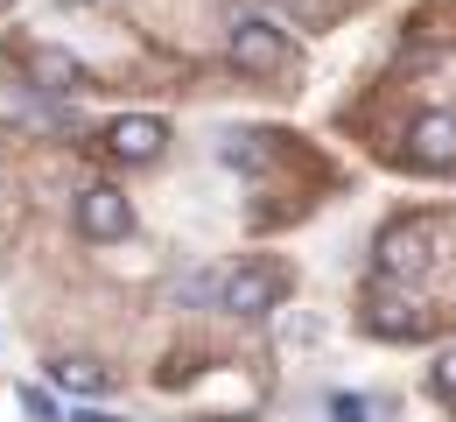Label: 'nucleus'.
I'll return each mask as SVG.
<instances>
[{"mask_svg": "<svg viewBox=\"0 0 456 422\" xmlns=\"http://www.w3.org/2000/svg\"><path fill=\"white\" fill-rule=\"evenodd\" d=\"M330 422H372V401H365V394H338V401H330Z\"/></svg>", "mask_w": 456, "mask_h": 422, "instance_id": "f8f14e48", "label": "nucleus"}, {"mask_svg": "<svg viewBox=\"0 0 456 422\" xmlns=\"http://www.w3.org/2000/svg\"><path fill=\"white\" fill-rule=\"evenodd\" d=\"M436 394H450V401H456V352L436 360Z\"/></svg>", "mask_w": 456, "mask_h": 422, "instance_id": "ddd939ff", "label": "nucleus"}, {"mask_svg": "<svg viewBox=\"0 0 456 422\" xmlns=\"http://www.w3.org/2000/svg\"><path fill=\"white\" fill-rule=\"evenodd\" d=\"M175 302H218V275H190V282H175Z\"/></svg>", "mask_w": 456, "mask_h": 422, "instance_id": "9b49d317", "label": "nucleus"}, {"mask_svg": "<svg viewBox=\"0 0 456 422\" xmlns=\"http://www.w3.org/2000/svg\"><path fill=\"white\" fill-rule=\"evenodd\" d=\"M77 233L85 240H126L134 233V197L119 190V183H92V190H77Z\"/></svg>", "mask_w": 456, "mask_h": 422, "instance_id": "20e7f679", "label": "nucleus"}, {"mask_svg": "<svg viewBox=\"0 0 456 422\" xmlns=\"http://www.w3.org/2000/svg\"><path fill=\"white\" fill-rule=\"evenodd\" d=\"M428 261H436V226H428V219H407V226H387V233H379V275H387V282L428 275Z\"/></svg>", "mask_w": 456, "mask_h": 422, "instance_id": "7ed1b4c3", "label": "nucleus"}, {"mask_svg": "<svg viewBox=\"0 0 456 422\" xmlns=\"http://www.w3.org/2000/svg\"><path fill=\"white\" fill-rule=\"evenodd\" d=\"M407 162L428 170V177L456 170V113H421V120L407 127Z\"/></svg>", "mask_w": 456, "mask_h": 422, "instance_id": "423d86ee", "label": "nucleus"}, {"mask_svg": "<svg viewBox=\"0 0 456 422\" xmlns=\"http://www.w3.org/2000/svg\"><path fill=\"white\" fill-rule=\"evenodd\" d=\"M365 324H372L379 338H421V331H428V317H414V302L387 296V289L365 296Z\"/></svg>", "mask_w": 456, "mask_h": 422, "instance_id": "0eeeda50", "label": "nucleus"}, {"mask_svg": "<svg viewBox=\"0 0 456 422\" xmlns=\"http://www.w3.org/2000/svg\"><path fill=\"white\" fill-rule=\"evenodd\" d=\"M225 50L239 70H253V78H274L288 63V29L281 21H267V14H239L225 29Z\"/></svg>", "mask_w": 456, "mask_h": 422, "instance_id": "f257e3e1", "label": "nucleus"}, {"mask_svg": "<svg viewBox=\"0 0 456 422\" xmlns=\"http://www.w3.org/2000/svg\"><path fill=\"white\" fill-rule=\"evenodd\" d=\"M28 78H36V92H77L85 85V63L70 57V50H28Z\"/></svg>", "mask_w": 456, "mask_h": 422, "instance_id": "6e6552de", "label": "nucleus"}, {"mask_svg": "<svg viewBox=\"0 0 456 422\" xmlns=\"http://www.w3.org/2000/svg\"><path fill=\"white\" fill-rule=\"evenodd\" d=\"M21 409H28V416H36V422H50V416H57V409H50V394H43V387H21Z\"/></svg>", "mask_w": 456, "mask_h": 422, "instance_id": "4468645a", "label": "nucleus"}, {"mask_svg": "<svg viewBox=\"0 0 456 422\" xmlns=\"http://www.w3.org/2000/svg\"><path fill=\"white\" fill-rule=\"evenodd\" d=\"M106 148H113L119 162L148 170V162H162V148H169V127L155 120V113H119V120L106 127Z\"/></svg>", "mask_w": 456, "mask_h": 422, "instance_id": "39448f33", "label": "nucleus"}, {"mask_svg": "<svg viewBox=\"0 0 456 422\" xmlns=\"http://www.w3.org/2000/svg\"><path fill=\"white\" fill-rule=\"evenodd\" d=\"M50 373H57L63 394H106L113 387V366H99V360H57Z\"/></svg>", "mask_w": 456, "mask_h": 422, "instance_id": "1a4fd4ad", "label": "nucleus"}, {"mask_svg": "<svg viewBox=\"0 0 456 422\" xmlns=\"http://www.w3.org/2000/svg\"><path fill=\"white\" fill-rule=\"evenodd\" d=\"M281 296H288L281 268H260V261H246V268L218 275V310H225V317H267Z\"/></svg>", "mask_w": 456, "mask_h": 422, "instance_id": "f03ea898", "label": "nucleus"}, {"mask_svg": "<svg viewBox=\"0 0 456 422\" xmlns=\"http://www.w3.org/2000/svg\"><path fill=\"white\" fill-rule=\"evenodd\" d=\"M70 422H119V416H106V409H85V416H70Z\"/></svg>", "mask_w": 456, "mask_h": 422, "instance_id": "2eb2a0df", "label": "nucleus"}, {"mask_svg": "<svg viewBox=\"0 0 456 422\" xmlns=\"http://www.w3.org/2000/svg\"><path fill=\"white\" fill-rule=\"evenodd\" d=\"M218 162H225V170H246V177H253V170H260V148H253V141H239V134H232L225 148H218Z\"/></svg>", "mask_w": 456, "mask_h": 422, "instance_id": "9d476101", "label": "nucleus"}]
</instances>
